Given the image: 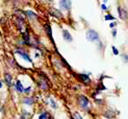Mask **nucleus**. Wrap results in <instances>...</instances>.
<instances>
[{
	"label": "nucleus",
	"mask_w": 128,
	"mask_h": 119,
	"mask_svg": "<svg viewBox=\"0 0 128 119\" xmlns=\"http://www.w3.org/2000/svg\"><path fill=\"white\" fill-rule=\"evenodd\" d=\"M78 104L84 111H88L90 108H91V105H90V100L84 95L78 97Z\"/></svg>",
	"instance_id": "obj_1"
},
{
	"label": "nucleus",
	"mask_w": 128,
	"mask_h": 119,
	"mask_svg": "<svg viewBox=\"0 0 128 119\" xmlns=\"http://www.w3.org/2000/svg\"><path fill=\"white\" fill-rule=\"evenodd\" d=\"M86 39H88V41L93 42V43L98 42L99 41V34L93 29H88L86 31Z\"/></svg>",
	"instance_id": "obj_2"
},
{
	"label": "nucleus",
	"mask_w": 128,
	"mask_h": 119,
	"mask_svg": "<svg viewBox=\"0 0 128 119\" xmlns=\"http://www.w3.org/2000/svg\"><path fill=\"white\" fill-rule=\"evenodd\" d=\"M71 0H60V6L64 11H70L71 10Z\"/></svg>",
	"instance_id": "obj_3"
},
{
	"label": "nucleus",
	"mask_w": 128,
	"mask_h": 119,
	"mask_svg": "<svg viewBox=\"0 0 128 119\" xmlns=\"http://www.w3.org/2000/svg\"><path fill=\"white\" fill-rule=\"evenodd\" d=\"M118 12H119L120 19H122V20H126V19H127V12H126V10L122 9L121 6H118Z\"/></svg>",
	"instance_id": "obj_4"
},
{
	"label": "nucleus",
	"mask_w": 128,
	"mask_h": 119,
	"mask_svg": "<svg viewBox=\"0 0 128 119\" xmlns=\"http://www.w3.org/2000/svg\"><path fill=\"white\" fill-rule=\"evenodd\" d=\"M62 38H64V39H65L67 42H72V40H73V38H72L71 34H70L69 31L66 30V29H64V30H62Z\"/></svg>",
	"instance_id": "obj_5"
},
{
	"label": "nucleus",
	"mask_w": 128,
	"mask_h": 119,
	"mask_svg": "<svg viewBox=\"0 0 128 119\" xmlns=\"http://www.w3.org/2000/svg\"><path fill=\"white\" fill-rule=\"evenodd\" d=\"M4 80H5L6 85H8V87H12V76L10 73H5V75H4Z\"/></svg>",
	"instance_id": "obj_6"
},
{
	"label": "nucleus",
	"mask_w": 128,
	"mask_h": 119,
	"mask_svg": "<svg viewBox=\"0 0 128 119\" xmlns=\"http://www.w3.org/2000/svg\"><path fill=\"white\" fill-rule=\"evenodd\" d=\"M78 77L80 79V81H82V83L84 84H90V77L88 76L86 74H79Z\"/></svg>",
	"instance_id": "obj_7"
},
{
	"label": "nucleus",
	"mask_w": 128,
	"mask_h": 119,
	"mask_svg": "<svg viewBox=\"0 0 128 119\" xmlns=\"http://www.w3.org/2000/svg\"><path fill=\"white\" fill-rule=\"evenodd\" d=\"M17 53H18V54H20L25 61H27V62H31V60H30V58H29V55H28L26 52L22 51V50H18Z\"/></svg>",
	"instance_id": "obj_8"
},
{
	"label": "nucleus",
	"mask_w": 128,
	"mask_h": 119,
	"mask_svg": "<svg viewBox=\"0 0 128 119\" xmlns=\"http://www.w3.org/2000/svg\"><path fill=\"white\" fill-rule=\"evenodd\" d=\"M16 90L19 92V93H23L24 92V88L21 84V81L20 80H17L16 81Z\"/></svg>",
	"instance_id": "obj_9"
},
{
	"label": "nucleus",
	"mask_w": 128,
	"mask_h": 119,
	"mask_svg": "<svg viewBox=\"0 0 128 119\" xmlns=\"http://www.w3.org/2000/svg\"><path fill=\"white\" fill-rule=\"evenodd\" d=\"M24 103L31 105V104L34 103V99H32V97H27V98H25V99H24Z\"/></svg>",
	"instance_id": "obj_10"
},
{
	"label": "nucleus",
	"mask_w": 128,
	"mask_h": 119,
	"mask_svg": "<svg viewBox=\"0 0 128 119\" xmlns=\"http://www.w3.org/2000/svg\"><path fill=\"white\" fill-rule=\"evenodd\" d=\"M39 118L40 119H49V114H48V113H46V112H44V113H42V114L40 115Z\"/></svg>",
	"instance_id": "obj_11"
},
{
	"label": "nucleus",
	"mask_w": 128,
	"mask_h": 119,
	"mask_svg": "<svg viewBox=\"0 0 128 119\" xmlns=\"http://www.w3.org/2000/svg\"><path fill=\"white\" fill-rule=\"evenodd\" d=\"M72 117H73V119H82V117L80 116V114H79V113H77V112L73 113V114H72Z\"/></svg>",
	"instance_id": "obj_12"
},
{
	"label": "nucleus",
	"mask_w": 128,
	"mask_h": 119,
	"mask_svg": "<svg viewBox=\"0 0 128 119\" xmlns=\"http://www.w3.org/2000/svg\"><path fill=\"white\" fill-rule=\"evenodd\" d=\"M49 101H50V103H51V106H52L53 109H56V108H57V104H56V102L54 101L53 99H50Z\"/></svg>",
	"instance_id": "obj_13"
},
{
	"label": "nucleus",
	"mask_w": 128,
	"mask_h": 119,
	"mask_svg": "<svg viewBox=\"0 0 128 119\" xmlns=\"http://www.w3.org/2000/svg\"><path fill=\"white\" fill-rule=\"evenodd\" d=\"M104 19H105L106 21H107V20H114V16H112V15H110V14H108V15H106V16L104 17Z\"/></svg>",
	"instance_id": "obj_14"
},
{
	"label": "nucleus",
	"mask_w": 128,
	"mask_h": 119,
	"mask_svg": "<svg viewBox=\"0 0 128 119\" xmlns=\"http://www.w3.org/2000/svg\"><path fill=\"white\" fill-rule=\"evenodd\" d=\"M27 16L30 17V18H36V15L32 12H27Z\"/></svg>",
	"instance_id": "obj_15"
},
{
	"label": "nucleus",
	"mask_w": 128,
	"mask_h": 119,
	"mask_svg": "<svg viewBox=\"0 0 128 119\" xmlns=\"http://www.w3.org/2000/svg\"><path fill=\"white\" fill-rule=\"evenodd\" d=\"M112 52H114V55H118L119 54V50L116 47H114V46H112Z\"/></svg>",
	"instance_id": "obj_16"
},
{
	"label": "nucleus",
	"mask_w": 128,
	"mask_h": 119,
	"mask_svg": "<svg viewBox=\"0 0 128 119\" xmlns=\"http://www.w3.org/2000/svg\"><path fill=\"white\" fill-rule=\"evenodd\" d=\"M31 91V88L30 87H27V88H25V89H24V92L25 93H29Z\"/></svg>",
	"instance_id": "obj_17"
},
{
	"label": "nucleus",
	"mask_w": 128,
	"mask_h": 119,
	"mask_svg": "<svg viewBox=\"0 0 128 119\" xmlns=\"http://www.w3.org/2000/svg\"><path fill=\"white\" fill-rule=\"evenodd\" d=\"M112 36H114V37H116V36H117V30H116V29H114V30H112Z\"/></svg>",
	"instance_id": "obj_18"
},
{
	"label": "nucleus",
	"mask_w": 128,
	"mask_h": 119,
	"mask_svg": "<svg viewBox=\"0 0 128 119\" xmlns=\"http://www.w3.org/2000/svg\"><path fill=\"white\" fill-rule=\"evenodd\" d=\"M101 8H102V10H103V11H105V10L107 9V8H106V5H105L104 3H103V4H102V6H101Z\"/></svg>",
	"instance_id": "obj_19"
},
{
	"label": "nucleus",
	"mask_w": 128,
	"mask_h": 119,
	"mask_svg": "<svg viewBox=\"0 0 128 119\" xmlns=\"http://www.w3.org/2000/svg\"><path fill=\"white\" fill-rule=\"evenodd\" d=\"M114 25H116V23H112V24H110V27H114Z\"/></svg>",
	"instance_id": "obj_20"
},
{
	"label": "nucleus",
	"mask_w": 128,
	"mask_h": 119,
	"mask_svg": "<svg viewBox=\"0 0 128 119\" xmlns=\"http://www.w3.org/2000/svg\"><path fill=\"white\" fill-rule=\"evenodd\" d=\"M1 88H2V81L0 80V89H1Z\"/></svg>",
	"instance_id": "obj_21"
}]
</instances>
